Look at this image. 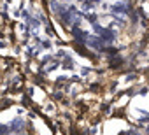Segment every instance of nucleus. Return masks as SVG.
Here are the masks:
<instances>
[{"mask_svg": "<svg viewBox=\"0 0 149 135\" xmlns=\"http://www.w3.org/2000/svg\"><path fill=\"white\" fill-rule=\"evenodd\" d=\"M86 42H88L90 46L97 47V49H102V40H100V39H95V37H88V39H86Z\"/></svg>", "mask_w": 149, "mask_h": 135, "instance_id": "2", "label": "nucleus"}, {"mask_svg": "<svg viewBox=\"0 0 149 135\" xmlns=\"http://www.w3.org/2000/svg\"><path fill=\"white\" fill-rule=\"evenodd\" d=\"M95 28L100 33V39H104V40H112L114 39V33L111 30H105V28H100V26H95Z\"/></svg>", "mask_w": 149, "mask_h": 135, "instance_id": "1", "label": "nucleus"}, {"mask_svg": "<svg viewBox=\"0 0 149 135\" xmlns=\"http://www.w3.org/2000/svg\"><path fill=\"white\" fill-rule=\"evenodd\" d=\"M9 130H11V128H9L7 125H0V135H7Z\"/></svg>", "mask_w": 149, "mask_h": 135, "instance_id": "4", "label": "nucleus"}, {"mask_svg": "<svg viewBox=\"0 0 149 135\" xmlns=\"http://www.w3.org/2000/svg\"><path fill=\"white\" fill-rule=\"evenodd\" d=\"M112 11L114 13H126V7L123 4H116V6H112Z\"/></svg>", "mask_w": 149, "mask_h": 135, "instance_id": "3", "label": "nucleus"}]
</instances>
